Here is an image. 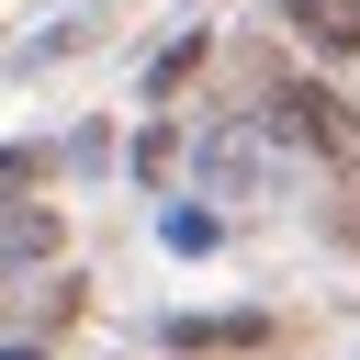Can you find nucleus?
I'll list each match as a JSON object with an SVG mask.
<instances>
[{"mask_svg":"<svg viewBox=\"0 0 360 360\" xmlns=\"http://www.w3.org/2000/svg\"><path fill=\"white\" fill-rule=\"evenodd\" d=\"M270 112H281V135H292V146H315V158H349V146H360L349 101H326V90H281Z\"/></svg>","mask_w":360,"mask_h":360,"instance_id":"nucleus-1","label":"nucleus"},{"mask_svg":"<svg viewBox=\"0 0 360 360\" xmlns=\"http://www.w3.org/2000/svg\"><path fill=\"white\" fill-rule=\"evenodd\" d=\"M292 22H304V45H326V56L360 45V0H292Z\"/></svg>","mask_w":360,"mask_h":360,"instance_id":"nucleus-2","label":"nucleus"},{"mask_svg":"<svg viewBox=\"0 0 360 360\" xmlns=\"http://www.w3.org/2000/svg\"><path fill=\"white\" fill-rule=\"evenodd\" d=\"M45 248H56V214H0V270H22Z\"/></svg>","mask_w":360,"mask_h":360,"instance_id":"nucleus-3","label":"nucleus"},{"mask_svg":"<svg viewBox=\"0 0 360 360\" xmlns=\"http://www.w3.org/2000/svg\"><path fill=\"white\" fill-rule=\"evenodd\" d=\"M11 180H34V158H22V146H0V191H11Z\"/></svg>","mask_w":360,"mask_h":360,"instance_id":"nucleus-4","label":"nucleus"},{"mask_svg":"<svg viewBox=\"0 0 360 360\" xmlns=\"http://www.w3.org/2000/svg\"><path fill=\"white\" fill-rule=\"evenodd\" d=\"M0 360H45V349H0Z\"/></svg>","mask_w":360,"mask_h":360,"instance_id":"nucleus-5","label":"nucleus"}]
</instances>
